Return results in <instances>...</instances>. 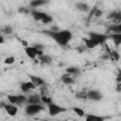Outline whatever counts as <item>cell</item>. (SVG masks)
<instances>
[{"mask_svg": "<svg viewBox=\"0 0 121 121\" xmlns=\"http://www.w3.org/2000/svg\"><path fill=\"white\" fill-rule=\"evenodd\" d=\"M111 31H112L113 33H121V24H115L112 26H110L109 28Z\"/></svg>", "mask_w": 121, "mask_h": 121, "instance_id": "603a6c76", "label": "cell"}, {"mask_svg": "<svg viewBox=\"0 0 121 121\" xmlns=\"http://www.w3.org/2000/svg\"><path fill=\"white\" fill-rule=\"evenodd\" d=\"M21 43H22V44H24V46H27V45H28V43H27L26 41H24V40H22Z\"/></svg>", "mask_w": 121, "mask_h": 121, "instance_id": "836d02e7", "label": "cell"}, {"mask_svg": "<svg viewBox=\"0 0 121 121\" xmlns=\"http://www.w3.org/2000/svg\"><path fill=\"white\" fill-rule=\"evenodd\" d=\"M3 43H4V37L2 35H0V44Z\"/></svg>", "mask_w": 121, "mask_h": 121, "instance_id": "e575fe53", "label": "cell"}, {"mask_svg": "<svg viewBox=\"0 0 121 121\" xmlns=\"http://www.w3.org/2000/svg\"><path fill=\"white\" fill-rule=\"evenodd\" d=\"M47 106H48V112L51 116H56V115L61 113V112H64L66 111L65 108H63L61 106H59V105H57L53 102L48 104Z\"/></svg>", "mask_w": 121, "mask_h": 121, "instance_id": "5b68a950", "label": "cell"}, {"mask_svg": "<svg viewBox=\"0 0 121 121\" xmlns=\"http://www.w3.org/2000/svg\"><path fill=\"white\" fill-rule=\"evenodd\" d=\"M20 89L21 91H23L24 93H27L30 90H34L36 89V87L34 86V84L29 80V81H24L20 84Z\"/></svg>", "mask_w": 121, "mask_h": 121, "instance_id": "9c48e42d", "label": "cell"}, {"mask_svg": "<svg viewBox=\"0 0 121 121\" xmlns=\"http://www.w3.org/2000/svg\"><path fill=\"white\" fill-rule=\"evenodd\" d=\"M61 81H62L64 84L69 85V84H73V83L75 82V79H74V78H73L70 74L66 73V74L62 75V77H61Z\"/></svg>", "mask_w": 121, "mask_h": 121, "instance_id": "4fadbf2b", "label": "cell"}, {"mask_svg": "<svg viewBox=\"0 0 121 121\" xmlns=\"http://www.w3.org/2000/svg\"><path fill=\"white\" fill-rule=\"evenodd\" d=\"M29 80L34 84V86H35L36 88H39L40 86H42L43 84L45 83L44 80H43L42 78H40V77H38V76H34V75H30V76H29Z\"/></svg>", "mask_w": 121, "mask_h": 121, "instance_id": "30bf717a", "label": "cell"}, {"mask_svg": "<svg viewBox=\"0 0 121 121\" xmlns=\"http://www.w3.org/2000/svg\"><path fill=\"white\" fill-rule=\"evenodd\" d=\"M108 18L112 19L114 22H116V24H119L121 22V13L119 11H112L109 14Z\"/></svg>", "mask_w": 121, "mask_h": 121, "instance_id": "5bb4252c", "label": "cell"}, {"mask_svg": "<svg viewBox=\"0 0 121 121\" xmlns=\"http://www.w3.org/2000/svg\"><path fill=\"white\" fill-rule=\"evenodd\" d=\"M8 100L11 104L22 105L24 103H26V96L24 95H9Z\"/></svg>", "mask_w": 121, "mask_h": 121, "instance_id": "7a4b0ae2", "label": "cell"}, {"mask_svg": "<svg viewBox=\"0 0 121 121\" xmlns=\"http://www.w3.org/2000/svg\"><path fill=\"white\" fill-rule=\"evenodd\" d=\"M66 73L70 74L71 76H74V75H78V74H79V69H78V67L71 66V67L66 68Z\"/></svg>", "mask_w": 121, "mask_h": 121, "instance_id": "ffe728a7", "label": "cell"}, {"mask_svg": "<svg viewBox=\"0 0 121 121\" xmlns=\"http://www.w3.org/2000/svg\"><path fill=\"white\" fill-rule=\"evenodd\" d=\"M3 32H4L5 34L9 35V34H11V33L13 32V30H12V27H11V26H5V27L3 28Z\"/></svg>", "mask_w": 121, "mask_h": 121, "instance_id": "f546056e", "label": "cell"}, {"mask_svg": "<svg viewBox=\"0 0 121 121\" xmlns=\"http://www.w3.org/2000/svg\"><path fill=\"white\" fill-rule=\"evenodd\" d=\"M89 39H91L92 41H94L96 45L98 44H101L103 43L106 39H107V36L104 35V34H101V33H95V32H91L89 34Z\"/></svg>", "mask_w": 121, "mask_h": 121, "instance_id": "8992f818", "label": "cell"}, {"mask_svg": "<svg viewBox=\"0 0 121 121\" xmlns=\"http://www.w3.org/2000/svg\"><path fill=\"white\" fill-rule=\"evenodd\" d=\"M4 109L6 110V112H8V114L10 115V116H14L18 112V106L15 105V104H11V103L5 104L4 105Z\"/></svg>", "mask_w": 121, "mask_h": 121, "instance_id": "ba28073f", "label": "cell"}, {"mask_svg": "<svg viewBox=\"0 0 121 121\" xmlns=\"http://www.w3.org/2000/svg\"><path fill=\"white\" fill-rule=\"evenodd\" d=\"M25 52L26 54V56L30 59H36V57L38 56H41L43 55V50H39L37 49L35 46H30V45H27V46H25Z\"/></svg>", "mask_w": 121, "mask_h": 121, "instance_id": "277c9868", "label": "cell"}, {"mask_svg": "<svg viewBox=\"0 0 121 121\" xmlns=\"http://www.w3.org/2000/svg\"><path fill=\"white\" fill-rule=\"evenodd\" d=\"M52 20H53V19H52V17H51L49 14H47V15L43 19L42 23H43V24H44V25H45V24H49V23H51V22H52Z\"/></svg>", "mask_w": 121, "mask_h": 121, "instance_id": "f1b7e54d", "label": "cell"}, {"mask_svg": "<svg viewBox=\"0 0 121 121\" xmlns=\"http://www.w3.org/2000/svg\"><path fill=\"white\" fill-rule=\"evenodd\" d=\"M14 61H15V58H14L13 56H9V57L6 58L5 60H4V62H5L6 64H12Z\"/></svg>", "mask_w": 121, "mask_h": 121, "instance_id": "83f0119b", "label": "cell"}, {"mask_svg": "<svg viewBox=\"0 0 121 121\" xmlns=\"http://www.w3.org/2000/svg\"><path fill=\"white\" fill-rule=\"evenodd\" d=\"M76 97L78 99H81V100L87 99V92H85V91H79V92L76 93Z\"/></svg>", "mask_w": 121, "mask_h": 121, "instance_id": "cb8c5ba5", "label": "cell"}, {"mask_svg": "<svg viewBox=\"0 0 121 121\" xmlns=\"http://www.w3.org/2000/svg\"><path fill=\"white\" fill-rule=\"evenodd\" d=\"M30 14L35 21H41V22L47 15V13L43 12V11H39V10H30Z\"/></svg>", "mask_w": 121, "mask_h": 121, "instance_id": "7c38bea8", "label": "cell"}, {"mask_svg": "<svg viewBox=\"0 0 121 121\" xmlns=\"http://www.w3.org/2000/svg\"><path fill=\"white\" fill-rule=\"evenodd\" d=\"M84 43H85V47L86 48H94L96 46L95 43L94 41H92L91 39L87 38V39H84Z\"/></svg>", "mask_w": 121, "mask_h": 121, "instance_id": "7402d4cb", "label": "cell"}, {"mask_svg": "<svg viewBox=\"0 0 121 121\" xmlns=\"http://www.w3.org/2000/svg\"><path fill=\"white\" fill-rule=\"evenodd\" d=\"M18 12L19 13H23V14H29L30 13V9H28L26 7H20L18 9Z\"/></svg>", "mask_w": 121, "mask_h": 121, "instance_id": "4316f807", "label": "cell"}, {"mask_svg": "<svg viewBox=\"0 0 121 121\" xmlns=\"http://www.w3.org/2000/svg\"><path fill=\"white\" fill-rule=\"evenodd\" d=\"M46 3H48V0H32L30 2V7L32 8H38L41 6L45 5Z\"/></svg>", "mask_w": 121, "mask_h": 121, "instance_id": "ac0fdd59", "label": "cell"}, {"mask_svg": "<svg viewBox=\"0 0 121 121\" xmlns=\"http://www.w3.org/2000/svg\"><path fill=\"white\" fill-rule=\"evenodd\" d=\"M39 89H40V93L42 94V95H45L46 94V92H47V86H46V84L44 83V84H43L42 86H40L39 87Z\"/></svg>", "mask_w": 121, "mask_h": 121, "instance_id": "4dcf8cb0", "label": "cell"}, {"mask_svg": "<svg viewBox=\"0 0 121 121\" xmlns=\"http://www.w3.org/2000/svg\"><path fill=\"white\" fill-rule=\"evenodd\" d=\"M33 46H35L37 49H39V50H43V44H41V43H35Z\"/></svg>", "mask_w": 121, "mask_h": 121, "instance_id": "d6a6232c", "label": "cell"}, {"mask_svg": "<svg viewBox=\"0 0 121 121\" xmlns=\"http://www.w3.org/2000/svg\"><path fill=\"white\" fill-rule=\"evenodd\" d=\"M41 100H42V103L46 104V105L52 103V99H51L49 96H47L46 95H43L41 96Z\"/></svg>", "mask_w": 121, "mask_h": 121, "instance_id": "d4e9b609", "label": "cell"}, {"mask_svg": "<svg viewBox=\"0 0 121 121\" xmlns=\"http://www.w3.org/2000/svg\"><path fill=\"white\" fill-rule=\"evenodd\" d=\"M101 14H102V10H100V9H95L94 11H93V15H95V16H96V17L100 16Z\"/></svg>", "mask_w": 121, "mask_h": 121, "instance_id": "1f68e13d", "label": "cell"}, {"mask_svg": "<svg viewBox=\"0 0 121 121\" xmlns=\"http://www.w3.org/2000/svg\"><path fill=\"white\" fill-rule=\"evenodd\" d=\"M73 111H74L78 116H84V115H85V112H84V110H82V109H80V108H78V107L73 108Z\"/></svg>", "mask_w": 121, "mask_h": 121, "instance_id": "484cf974", "label": "cell"}, {"mask_svg": "<svg viewBox=\"0 0 121 121\" xmlns=\"http://www.w3.org/2000/svg\"><path fill=\"white\" fill-rule=\"evenodd\" d=\"M87 99L94 101H100L102 99V94L97 90H91L87 92Z\"/></svg>", "mask_w": 121, "mask_h": 121, "instance_id": "52a82bcc", "label": "cell"}, {"mask_svg": "<svg viewBox=\"0 0 121 121\" xmlns=\"http://www.w3.org/2000/svg\"><path fill=\"white\" fill-rule=\"evenodd\" d=\"M39 60H40V61H41L42 63H43V64L51 63L52 60H53V59H52L51 56H49V55H44V54L39 56Z\"/></svg>", "mask_w": 121, "mask_h": 121, "instance_id": "2e32d148", "label": "cell"}, {"mask_svg": "<svg viewBox=\"0 0 121 121\" xmlns=\"http://www.w3.org/2000/svg\"><path fill=\"white\" fill-rule=\"evenodd\" d=\"M26 103L27 104H39V103H42L41 95H37V94H33V95H28L26 97Z\"/></svg>", "mask_w": 121, "mask_h": 121, "instance_id": "8fae6325", "label": "cell"}, {"mask_svg": "<svg viewBox=\"0 0 121 121\" xmlns=\"http://www.w3.org/2000/svg\"><path fill=\"white\" fill-rule=\"evenodd\" d=\"M43 110V106L42 105V103H39V104H27V106L26 107V113L28 114V115H34V114L39 113Z\"/></svg>", "mask_w": 121, "mask_h": 121, "instance_id": "3957f363", "label": "cell"}, {"mask_svg": "<svg viewBox=\"0 0 121 121\" xmlns=\"http://www.w3.org/2000/svg\"><path fill=\"white\" fill-rule=\"evenodd\" d=\"M45 34L50 36L58 44L64 46L72 40V33L69 30H58V31H44Z\"/></svg>", "mask_w": 121, "mask_h": 121, "instance_id": "6da1fadb", "label": "cell"}, {"mask_svg": "<svg viewBox=\"0 0 121 121\" xmlns=\"http://www.w3.org/2000/svg\"><path fill=\"white\" fill-rule=\"evenodd\" d=\"M109 58L113 61H117V60H119L120 56H119V53L117 51H110L109 52Z\"/></svg>", "mask_w": 121, "mask_h": 121, "instance_id": "44dd1931", "label": "cell"}, {"mask_svg": "<svg viewBox=\"0 0 121 121\" xmlns=\"http://www.w3.org/2000/svg\"><path fill=\"white\" fill-rule=\"evenodd\" d=\"M76 8L80 10V11H83V12H87L90 10V7L87 3H84V2H78L76 4Z\"/></svg>", "mask_w": 121, "mask_h": 121, "instance_id": "9a60e30c", "label": "cell"}, {"mask_svg": "<svg viewBox=\"0 0 121 121\" xmlns=\"http://www.w3.org/2000/svg\"><path fill=\"white\" fill-rule=\"evenodd\" d=\"M111 38L113 40L115 45H119L121 43V33H113L112 35H111Z\"/></svg>", "mask_w": 121, "mask_h": 121, "instance_id": "d6986e66", "label": "cell"}, {"mask_svg": "<svg viewBox=\"0 0 121 121\" xmlns=\"http://www.w3.org/2000/svg\"><path fill=\"white\" fill-rule=\"evenodd\" d=\"M85 119L87 121H104L106 118L103 116H98V115H94V114H87L85 116Z\"/></svg>", "mask_w": 121, "mask_h": 121, "instance_id": "e0dca14e", "label": "cell"}]
</instances>
